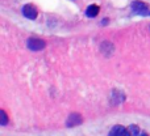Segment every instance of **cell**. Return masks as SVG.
I'll list each match as a JSON object with an SVG mask.
<instances>
[{
	"label": "cell",
	"mask_w": 150,
	"mask_h": 136,
	"mask_svg": "<svg viewBox=\"0 0 150 136\" xmlns=\"http://www.w3.org/2000/svg\"><path fill=\"white\" fill-rule=\"evenodd\" d=\"M45 41L40 38H29L28 39V49L32 50V51H40L45 47Z\"/></svg>",
	"instance_id": "obj_1"
},
{
	"label": "cell",
	"mask_w": 150,
	"mask_h": 136,
	"mask_svg": "<svg viewBox=\"0 0 150 136\" xmlns=\"http://www.w3.org/2000/svg\"><path fill=\"white\" fill-rule=\"evenodd\" d=\"M23 15L29 20H34L37 17V8L32 4H26L23 7Z\"/></svg>",
	"instance_id": "obj_2"
},
{
	"label": "cell",
	"mask_w": 150,
	"mask_h": 136,
	"mask_svg": "<svg viewBox=\"0 0 150 136\" xmlns=\"http://www.w3.org/2000/svg\"><path fill=\"white\" fill-rule=\"evenodd\" d=\"M132 9L134 10L136 13H138V15H149L148 5L142 1H138V0L132 3Z\"/></svg>",
	"instance_id": "obj_3"
},
{
	"label": "cell",
	"mask_w": 150,
	"mask_h": 136,
	"mask_svg": "<svg viewBox=\"0 0 150 136\" xmlns=\"http://www.w3.org/2000/svg\"><path fill=\"white\" fill-rule=\"evenodd\" d=\"M82 122H83V119H82V116H80V114L74 113V114L69 115L67 121H66V124H67V127H75V126H79Z\"/></svg>",
	"instance_id": "obj_4"
},
{
	"label": "cell",
	"mask_w": 150,
	"mask_h": 136,
	"mask_svg": "<svg viewBox=\"0 0 150 136\" xmlns=\"http://www.w3.org/2000/svg\"><path fill=\"white\" fill-rule=\"evenodd\" d=\"M124 100H125V96L122 92H120V90H113V92H112L111 102L113 103V105H119V103H121Z\"/></svg>",
	"instance_id": "obj_5"
},
{
	"label": "cell",
	"mask_w": 150,
	"mask_h": 136,
	"mask_svg": "<svg viewBox=\"0 0 150 136\" xmlns=\"http://www.w3.org/2000/svg\"><path fill=\"white\" fill-rule=\"evenodd\" d=\"M99 10H100V8H99V5H90V7L86 9V16L87 17H96V16L99 15Z\"/></svg>",
	"instance_id": "obj_6"
},
{
	"label": "cell",
	"mask_w": 150,
	"mask_h": 136,
	"mask_svg": "<svg viewBox=\"0 0 150 136\" xmlns=\"http://www.w3.org/2000/svg\"><path fill=\"white\" fill-rule=\"evenodd\" d=\"M129 134V131L128 130H125L124 127L121 126H115L111 130V132H109V135L111 136H115V135H128Z\"/></svg>",
	"instance_id": "obj_7"
},
{
	"label": "cell",
	"mask_w": 150,
	"mask_h": 136,
	"mask_svg": "<svg viewBox=\"0 0 150 136\" xmlns=\"http://www.w3.org/2000/svg\"><path fill=\"white\" fill-rule=\"evenodd\" d=\"M129 135H133V136H137L140 134V128H138V126H136V124H132V126H129Z\"/></svg>",
	"instance_id": "obj_8"
},
{
	"label": "cell",
	"mask_w": 150,
	"mask_h": 136,
	"mask_svg": "<svg viewBox=\"0 0 150 136\" xmlns=\"http://www.w3.org/2000/svg\"><path fill=\"white\" fill-rule=\"evenodd\" d=\"M0 118H1V122H0V124H1V126H7L8 116H7V114H5L4 110H0Z\"/></svg>",
	"instance_id": "obj_9"
},
{
	"label": "cell",
	"mask_w": 150,
	"mask_h": 136,
	"mask_svg": "<svg viewBox=\"0 0 150 136\" xmlns=\"http://www.w3.org/2000/svg\"><path fill=\"white\" fill-rule=\"evenodd\" d=\"M101 24H103V25H104V24H108V20H107V18H104L103 22H101Z\"/></svg>",
	"instance_id": "obj_10"
}]
</instances>
